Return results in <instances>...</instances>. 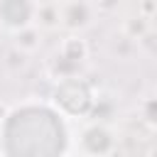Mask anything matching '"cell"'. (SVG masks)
<instances>
[{"label":"cell","instance_id":"6da1fadb","mask_svg":"<svg viewBox=\"0 0 157 157\" xmlns=\"http://www.w3.org/2000/svg\"><path fill=\"white\" fill-rule=\"evenodd\" d=\"M69 120L44 101H22L0 123V157H66Z\"/></svg>","mask_w":157,"mask_h":157},{"label":"cell","instance_id":"7a4b0ae2","mask_svg":"<svg viewBox=\"0 0 157 157\" xmlns=\"http://www.w3.org/2000/svg\"><path fill=\"white\" fill-rule=\"evenodd\" d=\"M49 103H52L66 120L88 118V115L93 113V105H96V93H93V88H91V83H88L86 78L71 76V78L56 81Z\"/></svg>","mask_w":157,"mask_h":157},{"label":"cell","instance_id":"3957f363","mask_svg":"<svg viewBox=\"0 0 157 157\" xmlns=\"http://www.w3.org/2000/svg\"><path fill=\"white\" fill-rule=\"evenodd\" d=\"M86 59H88V47L81 39V34H69L59 44V49H56V54L52 59V74H54V78L61 81V78L78 76V71L86 64Z\"/></svg>","mask_w":157,"mask_h":157},{"label":"cell","instance_id":"277c9868","mask_svg":"<svg viewBox=\"0 0 157 157\" xmlns=\"http://www.w3.org/2000/svg\"><path fill=\"white\" fill-rule=\"evenodd\" d=\"M118 145L113 128L103 120H88L78 132V155L83 157H108Z\"/></svg>","mask_w":157,"mask_h":157},{"label":"cell","instance_id":"5b68a950","mask_svg":"<svg viewBox=\"0 0 157 157\" xmlns=\"http://www.w3.org/2000/svg\"><path fill=\"white\" fill-rule=\"evenodd\" d=\"M39 0H0V27L17 34L34 25Z\"/></svg>","mask_w":157,"mask_h":157},{"label":"cell","instance_id":"8992f818","mask_svg":"<svg viewBox=\"0 0 157 157\" xmlns=\"http://www.w3.org/2000/svg\"><path fill=\"white\" fill-rule=\"evenodd\" d=\"M61 29L69 34H81L93 25V5L88 0H59Z\"/></svg>","mask_w":157,"mask_h":157},{"label":"cell","instance_id":"52a82bcc","mask_svg":"<svg viewBox=\"0 0 157 157\" xmlns=\"http://www.w3.org/2000/svg\"><path fill=\"white\" fill-rule=\"evenodd\" d=\"M34 25L42 32H54L61 27V12H59V0H42L37 5V20Z\"/></svg>","mask_w":157,"mask_h":157},{"label":"cell","instance_id":"ba28073f","mask_svg":"<svg viewBox=\"0 0 157 157\" xmlns=\"http://www.w3.org/2000/svg\"><path fill=\"white\" fill-rule=\"evenodd\" d=\"M12 39H15V49H20L22 54H32V52H37L39 44H42V29H39L37 25H32V27L12 34Z\"/></svg>","mask_w":157,"mask_h":157},{"label":"cell","instance_id":"9c48e42d","mask_svg":"<svg viewBox=\"0 0 157 157\" xmlns=\"http://www.w3.org/2000/svg\"><path fill=\"white\" fill-rule=\"evenodd\" d=\"M140 120L150 130H157V96H150L140 103Z\"/></svg>","mask_w":157,"mask_h":157},{"label":"cell","instance_id":"30bf717a","mask_svg":"<svg viewBox=\"0 0 157 157\" xmlns=\"http://www.w3.org/2000/svg\"><path fill=\"white\" fill-rule=\"evenodd\" d=\"M123 29H125V34H128L130 39H142V37L147 34V29H150V22H147V17L137 15V17H130V20H125Z\"/></svg>","mask_w":157,"mask_h":157},{"label":"cell","instance_id":"8fae6325","mask_svg":"<svg viewBox=\"0 0 157 157\" xmlns=\"http://www.w3.org/2000/svg\"><path fill=\"white\" fill-rule=\"evenodd\" d=\"M150 157H157V150H152V152H150Z\"/></svg>","mask_w":157,"mask_h":157},{"label":"cell","instance_id":"7c38bea8","mask_svg":"<svg viewBox=\"0 0 157 157\" xmlns=\"http://www.w3.org/2000/svg\"><path fill=\"white\" fill-rule=\"evenodd\" d=\"M66 157H83V155H71V152H69V155H66Z\"/></svg>","mask_w":157,"mask_h":157}]
</instances>
